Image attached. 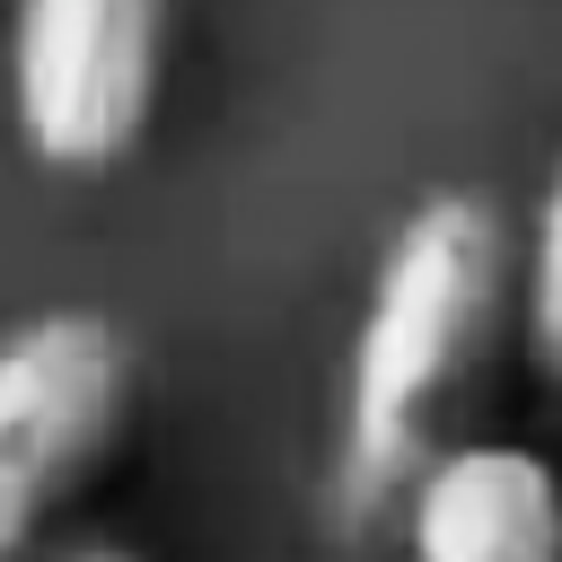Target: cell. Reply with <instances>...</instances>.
I'll list each match as a JSON object with an SVG mask.
<instances>
[{"mask_svg": "<svg viewBox=\"0 0 562 562\" xmlns=\"http://www.w3.org/2000/svg\"><path fill=\"white\" fill-rule=\"evenodd\" d=\"M404 562H562V465L501 430H457L395 492Z\"/></svg>", "mask_w": 562, "mask_h": 562, "instance_id": "277c9868", "label": "cell"}, {"mask_svg": "<svg viewBox=\"0 0 562 562\" xmlns=\"http://www.w3.org/2000/svg\"><path fill=\"white\" fill-rule=\"evenodd\" d=\"M518 342V237L492 193L430 184L386 228L334 395V509L342 527H386L395 492L474 422L483 378Z\"/></svg>", "mask_w": 562, "mask_h": 562, "instance_id": "6da1fadb", "label": "cell"}, {"mask_svg": "<svg viewBox=\"0 0 562 562\" xmlns=\"http://www.w3.org/2000/svg\"><path fill=\"white\" fill-rule=\"evenodd\" d=\"M132 334L105 307H35L0 334V562H35L70 492L123 448Z\"/></svg>", "mask_w": 562, "mask_h": 562, "instance_id": "7a4b0ae2", "label": "cell"}, {"mask_svg": "<svg viewBox=\"0 0 562 562\" xmlns=\"http://www.w3.org/2000/svg\"><path fill=\"white\" fill-rule=\"evenodd\" d=\"M518 351L544 386H562V158L544 167L518 228Z\"/></svg>", "mask_w": 562, "mask_h": 562, "instance_id": "5b68a950", "label": "cell"}, {"mask_svg": "<svg viewBox=\"0 0 562 562\" xmlns=\"http://www.w3.org/2000/svg\"><path fill=\"white\" fill-rule=\"evenodd\" d=\"M35 562H149V553L123 544V536H61V544H44Z\"/></svg>", "mask_w": 562, "mask_h": 562, "instance_id": "8992f818", "label": "cell"}, {"mask_svg": "<svg viewBox=\"0 0 562 562\" xmlns=\"http://www.w3.org/2000/svg\"><path fill=\"white\" fill-rule=\"evenodd\" d=\"M167 0H18L9 9V132L53 176L123 167L167 88Z\"/></svg>", "mask_w": 562, "mask_h": 562, "instance_id": "3957f363", "label": "cell"}]
</instances>
